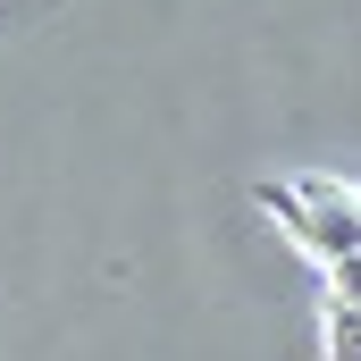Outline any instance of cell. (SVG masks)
Instances as JSON below:
<instances>
[{"mask_svg":"<svg viewBox=\"0 0 361 361\" xmlns=\"http://www.w3.org/2000/svg\"><path fill=\"white\" fill-rule=\"evenodd\" d=\"M328 361H361V311L328 302Z\"/></svg>","mask_w":361,"mask_h":361,"instance_id":"6da1fadb","label":"cell"}]
</instances>
